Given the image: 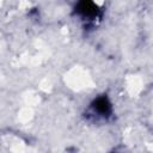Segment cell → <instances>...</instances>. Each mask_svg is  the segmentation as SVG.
<instances>
[{
	"label": "cell",
	"instance_id": "1",
	"mask_svg": "<svg viewBox=\"0 0 153 153\" xmlns=\"http://www.w3.org/2000/svg\"><path fill=\"white\" fill-rule=\"evenodd\" d=\"M74 13L82 19L94 20L100 17V8L93 0H78L74 7Z\"/></svg>",
	"mask_w": 153,
	"mask_h": 153
},
{
	"label": "cell",
	"instance_id": "2",
	"mask_svg": "<svg viewBox=\"0 0 153 153\" xmlns=\"http://www.w3.org/2000/svg\"><path fill=\"white\" fill-rule=\"evenodd\" d=\"M90 108H91L93 115L102 117V118H108L112 115V104L106 94L94 98L93 102L91 103Z\"/></svg>",
	"mask_w": 153,
	"mask_h": 153
}]
</instances>
